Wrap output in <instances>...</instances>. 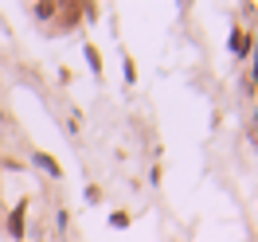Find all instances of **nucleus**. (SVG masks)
Here are the masks:
<instances>
[{
	"instance_id": "1",
	"label": "nucleus",
	"mask_w": 258,
	"mask_h": 242,
	"mask_svg": "<svg viewBox=\"0 0 258 242\" xmlns=\"http://www.w3.org/2000/svg\"><path fill=\"white\" fill-rule=\"evenodd\" d=\"M8 230H12L16 238L24 234V207H16V211H12V219H8Z\"/></svg>"
},
{
	"instance_id": "2",
	"label": "nucleus",
	"mask_w": 258,
	"mask_h": 242,
	"mask_svg": "<svg viewBox=\"0 0 258 242\" xmlns=\"http://www.w3.org/2000/svg\"><path fill=\"white\" fill-rule=\"evenodd\" d=\"M231 51H235V55H246V35H242V32L231 35Z\"/></svg>"
}]
</instances>
